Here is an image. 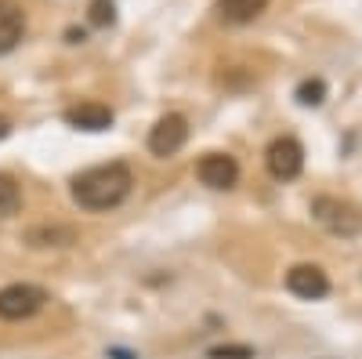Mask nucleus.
Returning a JSON list of instances; mask_svg holds the SVG:
<instances>
[{"instance_id":"nucleus-1","label":"nucleus","mask_w":362,"mask_h":359,"mask_svg":"<svg viewBox=\"0 0 362 359\" xmlns=\"http://www.w3.org/2000/svg\"><path fill=\"white\" fill-rule=\"evenodd\" d=\"M131 189H134V174L119 160L87 167L69 182V196L83 211H112V207H119L131 196Z\"/></svg>"},{"instance_id":"nucleus-2","label":"nucleus","mask_w":362,"mask_h":359,"mask_svg":"<svg viewBox=\"0 0 362 359\" xmlns=\"http://www.w3.org/2000/svg\"><path fill=\"white\" fill-rule=\"evenodd\" d=\"M312 218L334 236H358L362 232V211L348 200L337 196H315L312 200Z\"/></svg>"},{"instance_id":"nucleus-3","label":"nucleus","mask_w":362,"mask_h":359,"mask_svg":"<svg viewBox=\"0 0 362 359\" xmlns=\"http://www.w3.org/2000/svg\"><path fill=\"white\" fill-rule=\"evenodd\" d=\"M47 305V290L37 283H8L0 287V319L4 323H22L33 319Z\"/></svg>"},{"instance_id":"nucleus-4","label":"nucleus","mask_w":362,"mask_h":359,"mask_svg":"<svg viewBox=\"0 0 362 359\" xmlns=\"http://www.w3.org/2000/svg\"><path fill=\"white\" fill-rule=\"evenodd\" d=\"M264 164H268V174L276 178V182H293V178L305 171V145L290 135H283L264 149Z\"/></svg>"},{"instance_id":"nucleus-5","label":"nucleus","mask_w":362,"mask_h":359,"mask_svg":"<svg viewBox=\"0 0 362 359\" xmlns=\"http://www.w3.org/2000/svg\"><path fill=\"white\" fill-rule=\"evenodd\" d=\"M185 142H189V120L181 116V113H167V116H160L156 124H153V131H148V153L167 160Z\"/></svg>"},{"instance_id":"nucleus-6","label":"nucleus","mask_w":362,"mask_h":359,"mask_svg":"<svg viewBox=\"0 0 362 359\" xmlns=\"http://www.w3.org/2000/svg\"><path fill=\"white\" fill-rule=\"evenodd\" d=\"M80 239V232L73 225H62V222H40V225H29L22 232V244L29 251H69Z\"/></svg>"},{"instance_id":"nucleus-7","label":"nucleus","mask_w":362,"mask_h":359,"mask_svg":"<svg viewBox=\"0 0 362 359\" xmlns=\"http://www.w3.org/2000/svg\"><path fill=\"white\" fill-rule=\"evenodd\" d=\"M286 290L293 297H300V302H319V297L329 294V276L322 273L319 265H293L286 273Z\"/></svg>"},{"instance_id":"nucleus-8","label":"nucleus","mask_w":362,"mask_h":359,"mask_svg":"<svg viewBox=\"0 0 362 359\" xmlns=\"http://www.w3.org/2000/svg\"><path fill=\"white\" fill-rule=\"evenodd\" d=\"M196 174L206 189H235L239 182V164L228 153H206L196 164Z\"/></svg>"},{"instance_id":"nucleus-9","label":"nucleus","mask_w":362,"mask_h":359,"mask_svg":"<svg viewBox=\"0 0 362 359\" xmlns=\"http://www.w3.org/2000/svg\"><path fill=\"white\" fill-rule=\"evenodd\" d=\"M66 124L76 131H105V127H112V109L102 102H80V106L66 109Z\"/></svg>"},{"instance_id":"nucleus-10","label":"nucleus","mask_w":362,"mask_h":359,"mask_svg":"<svg viewBox=\"0 0 362 359\" xmlns=\"http://www.w3.org/2000/svg\"><path fill=\"white\" fill-rule=\"evenodd\" d=\"M22 33H25V11L15 0H0V55L15 51Z\"/></svg>"},{"instance_id":"nucleus-11","label":"nucleus","mask_w":362,"mask_h":359,"mask_svg":"<svg viewBox=\"0 0 362 359\" xmlns=\"http://www.w3.org/2000/svg\"><path fill=\"white\" fill-rule=\"evenodd\" d=\"M264 8H268V0H218L214 4L218 18L228 22V25H247V22L261 18Z\"/></svg>"},{"instance_id":"nucleus-12","label":"nucleus","mask_w":362,"mask_h":359,"mask_svg":"<svg viewBox=\"0 0 362 359\" xmlns=\"http://www.w3.org/2000/svg\"><path fill=\"white\" fill-rule=\"evenodd\" d=\"M18 207H22V189L11 174H0V218H11L18 215Z\"/></svg>"},{"instance_id":"nucleus-13","label":"nucleus","mask_w":362,"mask_h":359,"mask_svg":"<svg viewBox=\"0 0 362 359\" xmlns=\"http://www.w3.org/2000/svg\"><path fill=\"white\" fill-rule=\"evenodd\" d=\"M322 98H326V84L322 80H305L297 87V102L300 106H322Z\"/></svg>"},{"instance_id":"nucleus-14","label":"nucleus","mask_w":362,"mask_h":359,"mask_svg":"<svg viewBox=\"0 0 362 359\" xmlns=\"http://www.w3.org/2000/svg\"><path fill=\"white\" fill-rule=\"evenodd\" d=\"M210 359H254V348L250 345H218L206 352Z\"/></svg>"},{"instance_id":"nucleus-15","label":"nucleus","mask_w":362,"mask_h":359,"mask_svg":"<svg viewBox=\"0 0 362 359\" xmlns=\"http://www.w3.org/2000/svg\"><path fill=\"white\" fill-rule=\"evenodd\" d=\"M112 0H90V22L95 25H112Z\"/></svg>"},{"instance_id":"nucleus-16","label":"nucleus","mask_w":362,"mask_h":359,"mask_svg":"<svg viewBox=\"0 0 362 359\" xmlns=\"http://www.w3.org/2000/svg\"><path fill=\"white\" fill-rule=\"evenodd\" d=\"M8 135H11V120H8V116H0V142H4Z\"/></svg>"}]
</instances>
